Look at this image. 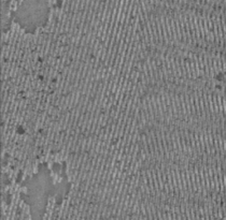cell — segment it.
I'll return each instance as SVG.
<instances>
[{
	"label": "cell",
	"mask_w": 226,
	"mask_h": 220,
	"mask_svg": "<svg viewBox=\"0 0 226 220\" xmlns=\"http://www.w3.org/2000/svg\"><path fill=\"white\" fill-rule=\"evenodd\" d=\"M20 192H23V193H25V194L28 193V190H27V187H22V188H20Z\"/></svg>",
	"instance_id": "7a4b0ae2"
},
{
	"label": "cell",
	"mask_w": 226,
	"mask_h": 220,
	"mask_svg": "<svg viewBox=\"0 0 226 220\" xmlns=\"http://www.w3.org/2000/svg\"><path fill=\"white\" fill-rule=\"evenodd\" d=\"M53 164H54V160L50 159V160H48V162H47V169H48V171H50V172H52V171H53Z\"/></svg>",
	"instance_id": "6da1fadb"
}]
</instances>
